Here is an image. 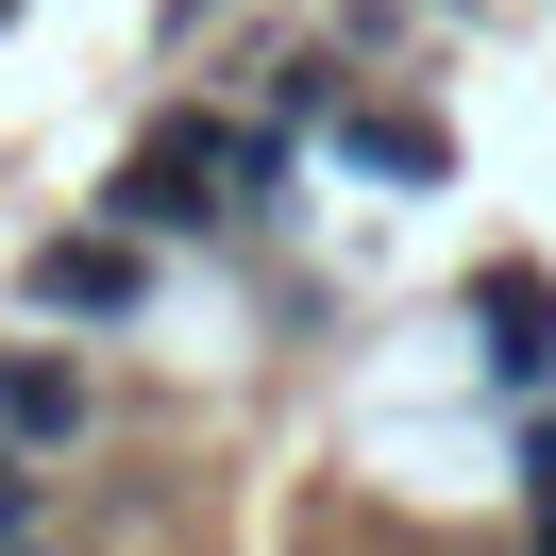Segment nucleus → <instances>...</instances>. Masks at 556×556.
I'll list each match as a JSON object with an SVG mask.
<instances>
[{"instance_id": "obj_1", "label": "nucleus", "mask_w": 556, "mask_h": 556, "mask_svg": "<svg viewBox=\"0 0 556 556\" xmlns=\"http://www.w3.org/2000/svg\"><path fill=\"white\" fill-rule=\"evenodd\" d=\"M219 169H270V136H152L136 169H118V219H136V237H186Z\"/></svg>"}, {"instance_id": "obj_2", "label": "nucleus", "mask_w": 556, "mask_h": 556, "mask_svg": "<svg viewBox=\"0 0 556 556\" xmlns=\"http://www.w3.org/2000/svg\"><path fill=\"white\" fill-rule=\"evenodd\" d=\"M35 304L118 320V304H136V219H118V237H51V253H35Z\"/></svg>"}, {"instance_id": "obj_3", "label": "nucleus", "mask_w": 556, "mask_h": 556, "mask_svg": "<svg viewBox=\"0 0 556 556\" xmlns=\"http://www.w3.org/2000/svg\"><path fill=\"white\" fill-rule=\"evenodd\" d=\"M472 320H489V371H506V388H540V371H556V287H540V270H489V287H472Z\"/></svg>"}, {"instance_id": "obj_4", "label": "nucleus", "mask_w": 556, "mask_h": 556, "mask_svg": "<svg viewBox=\"0 0 556 556\" xmlns=\"http://www.w3.org/2000/svg\"><path fill=\"white\" fill-rule=\"evenodd\" d=\"M85 421V371H51V354H0V439H68Z\"/></svg>"}, {"instance_id": "obj_5", "label": "nucleus", "mask_w": 556, "mask_h": 556, "mask_svg": "<svg viewBox=\"0 0 556 556\" xmlns=\"http://www.w3.org/2000/svg\"><path fill=\"white\" fill-rule=\"evenodd\" d=\"M354 169H405V186H421V169H439V136H421V118H354Z\"/></svg>"}, {"instance_id": "obj_6", "label": "nucleus", "mask_w": 556, "mask_h": 556, "mask_svg": "<svg viewBox=\"0 0 556 556\" xmlns=\"http://www.w3.org/2000/svg\"><path fill=\"white\" fill-rule=\"evenodd\" d=\"M17 506H35V472H17V439H0V540H17Z\"/></svg>"}, {"instance_id": "obj_7", "label": "nucleus", "mask_w": 556, "mask_h": 556, "mask_svg": "<svg viewBox=\"0 0 556 556\" xmlns=\"http://www.w3.org/2000/svg\"><path fill=\"white\" fill-rule=\"evenodd\" d=\"M540 489H556V421H540Z\"/></svg>"}, {"instance_id": "obj_8", "label": "nucleus", "mask_w": 556, "mask_h": 556, "mask_svg": "<svg viewBox=\"0 0 556 556\" xmlns=\"http://www.w3.org/2000/svg\"><path fill=\"white\" fill-rule=\"evenodd\" d=\"M0 556H17V540H0Z\"/></svg>"}, {"instance_id": "obj_9", "label": "nucleus", "mask_w": 556, "mask_h": 556, "mask_svg": "<svg viewBox=\"0 0 556 556\" xmlns=\"http://www.w3.org/2000/svg\"><path fill=\"white\" fill-rule=\"evenodd\" d=\"M540 556H556V540H540Z\"/></svg>"}]
</instances>
